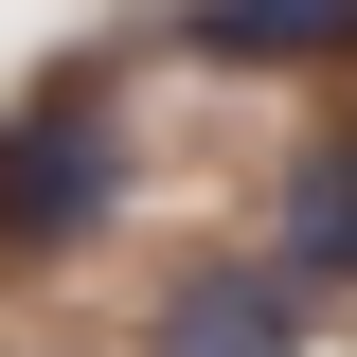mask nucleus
Wrapping results in <instances>:
<instances>
[{"instance_id": "f257e3e1", "label": "nucleus", "mask_w": 357, "mask_h": 357, "mask_svg": "<svg viewBox=\"0 0 357 357\" xmlns=\"http://www.w3.org/2000/svg\"><path fill=\"white\" fill-rule=\"evenodd\" d=\"M107 215H126V107H107L89 72L18 89V107H0V268L107 250Z\"/></svg>"}, {"instance_id": "f03ea898", "label": "nucleus", "mask_w": 357, "mask_h": 357, "mask_svg": "<svg viewBox=\"0 0 357 357\" xmlns=\"http://www.w3.org/2000/svg\"><path fill=\"white\" fill-rule=\"evenodd\" d=\"M304 340H321V304L268 250H197V268H161V304H143V357H304Z\"/></svg>"}, {"instance_id": "7ed1b4c3", "label": "nucleus", "mask_w": 357, "mask_h": 357, "mask_svg": "<svg viewBox=\"0 0 357 357\" xmlns=\"http://www.w3.org/2000/svg\"><path fill=\"white\" fill-rule=\"evenodd\" d=\"M250 250L286 268V286H357V126H304L286 143V178H268V215H250Z\"/></svg>"}, {"instance_id": "20e7f679", "label": "nucleus", "mask_w": 357, "mask_h": 357, "mask_svg": "<svg viewBox=\"0 0 357 357\" xmlns=\"http://www.w3.org/2000/svg\"><path fill=\"white\" fill-rule=\"evenodd\" d=\"M178 36L215 72H321V54H357V0H178Z\"/></svg>"}]
</instances>
